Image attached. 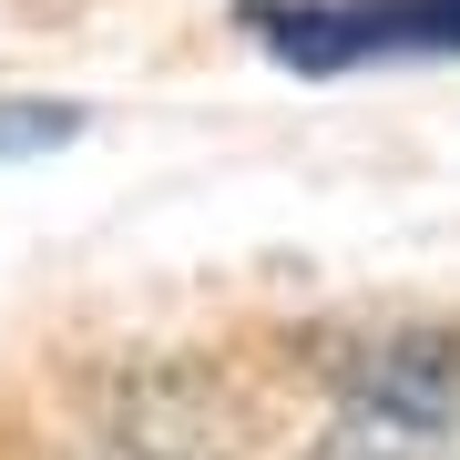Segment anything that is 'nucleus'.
Instances as JSON below:
<instances>
[{
  "label": "nucleus",
  "mask_w": 460,
  "mask_h": 460,
  "mask_svg": "<svg viewBox=\"0 0 460 460\" xmlns=\"http://www.w3.org/2000/svg\"><path fill=\"white\" fill-rule=\"evenodd\" d=\"M246 21L287 51L296 72H348V62H389V51H429V62H460V0H246Z\"/></svg>",
  "instance_id": "nucleus-1"
},
{
  "label": "nucleus",
  "mask_w": 460,
  "mask_h": 460,
  "mask_svg": "<svg viewBox=\"0 0 460 460\" xmlns=\"http://www.w3.org/2000/svg\"><path fill=\"white\" fill-rule=\"evenodd\" d=\"M348 389H358L368 410H399V420L450 429V420H460V328H389V338L358 358Z\"/></svg>",
  "instance_id": "nucleus-2"
},
{
  "label": "nucleus",
  "mask_w": 460,
  "mask_h": 460,
  "mask_svg": "<svg viewBox=\"0 0 460 460\" xmlns=\"http://www.w3.org/2000/svg\"><path fill=\"white\" fill-rule=\"evenodd\" d=\"M317 460H460V450H450V429H429V420L358 410V420H338L328 440H317Z\"/></svg>",
  "instance_id": "nucleus-3"
},
{
  "label": "nucleus",
  "mask_w": 460,
  "mask_h": 460,
  "mask_svg": "<svg viewBox=\"0 0 460 460\" xmlns=\"http://www.w3.org/2000/svg\"><path fill=\"white\" fill-rule=\"evenodd\" d=\"M83 133V102H0V164L11 154H62Z\"/></svg>",
  "instance_id": "nucleus-4"
}]
</instances>
